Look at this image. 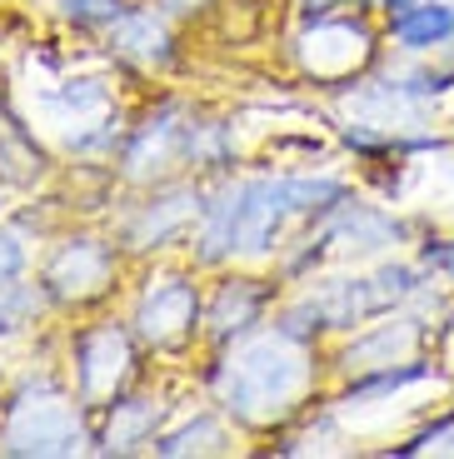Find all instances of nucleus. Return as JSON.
<instances>
[{
  "label": "nucleus",
  "mask_w": 454,
  "mask_h": 459,
  "mask_svg": "<svg viewBox=\"0 0 454 459\" xmlns=\"http://www.w3.org/2000/svg\"><path fill=\"white\" fill-rule=\"evenodd\" d=\"M25 260H31L25 255V235L21 230H0V290L25 275Z\"/></svg>",
  "instance_id": "22"
},
{
  "label": "nucleus",
  "mask_w": 454,
  "mask_h": 459,
  "mask_svg": "<svg viewBox=\"0 0 454 459\" xmlns=\"http://www.w3.org/2000/svg\"><path fill=\"white\" fill-rule=\"evenodd\" d=\"M110 50L140 65H165L170 60V30L155 11H120L110 21Z\"/></svg>",
  "instance_id": "16"
},
{
  "label": "nucleus",
  "mask_w": 454,
  "mask_h": 459,
  "mask_svg": "<svg viewBox=\"0 0 454 459\" xmlns=\"http://www.w3.org/2000/svg\"><path fill=\"white\" fill-rule=\"evenodd\" d=\"M180 155H190V126H180L175 110H165L160 120H150L135 135V145L126 150V170L135 175V180H145L150 170H165V165H175Z\"/></svg>",
  "instance_id": "15"
},
{
  "label": "nucleus",
  "mask_w": 454,
  "mask_h": 459,
  "mask_svg": "<svg viewBox=\"0 0 454 459\" xmlns=\"http://www.w3.org/2000/svg\"><path fill=\"white\" fill-rule=\"evenodd\" d=\"M155 425H160V400H120L110 410V420H105L100 445L110 455H130V449L155 439Z\"/></svg>",
  "instance_id": "17"
},
{
  "label": "nucleus",
  "mask_w": 454,
  "mask_h": 459,
  "mask_svg": "<svg viewBox=\"0 0 454 459\" xmlns=\"http://www.w3.org/2000/svg\"><path fill=\"white\" fill-rule=\"evenodd\" d=\"M220 404L235 414L240 425H275L310 390V350L300 334L280 330L270 334H245V340L220 359L215 369Z\"/></svg>",
  "instance_id": "1"
},
{
  "label": "nucleus",
  "mask_w": 454,
  "mask_h": 459,
  "mask_svg": "<svg viewBox=\"0 0 454 459\" xmlns=\"http://www.w3.org/2000/svg\"><path fill=\"white\" fill-rule=\"evenodd\" d=\"M399 240V220L385 215L375 205H335L319 230V245L315 250H329V255H370V250H385V245Z\"/></svg>",
  "instance_id": "11"
},
{
  "label": "nucleus",
  "mask_w": 454,
  "mask_h": 459,
  "mask_svg": "<svg viewBox=\"0 0 454 459\" xmlns=\"http://www.w3.org/2000/svg\"><path fill=\"white\" fill-rule=\"evenodd\" d=\"M265 299H270V290L260 280H225L215 290V299H210V310H205V325H210L215 340H240V334H250V325L260 320Z\"/></svg>",
  "instance_id": "14"
},
{
  "label": "nucleus",
  "mask_w": 454,
  "mask_h": 459,
  "mask_svg": "<svg viewBox=\"0 0 454 459\" xmlns=\"http://www.w3.org/2000/svg\"><path fill=\"white\" fill-rule=\"evenodd\" d=\"M0 449L5 455H85V429H80L70 394H60L50 379H31L5 410Z\"/></svg>",
  "instance_id": "4"
},
{
  "label": "nucleus",
  "mask_w": 454,
  "mask_h": 459,
  "mask_svg": "<svg viewBox=\"0 0 454 459\" xmlns=\"http://www.w3.org/2000/svg\"><path fill=\"white\" fill-rule=\"evenodd\" d=\"M200 325V295L185 275H155L135 305V334L155 350L185 344Z\"/></svg>",
  "instance_id": "7"
},
{
  "label": "nucleus",
  "mask_w": 454,
  "mask_h": 459,
  "mask_svg": "<svg viewBox=\"0 0 454 459\" xmlns=\"http://www.w3.org/2000/svg\"><path fill=\"white\" fill-rule=\"evenodd\" d=\"M40 126L65 135L70 145H105L110 140V95L100 81H60L35 95Z\"/></svg>",
  "instance_id": "6"
},
{
  "label": "nucleus",
  "mask_w": 454,
  "mask_h": 459,
  "mask_svg": "<svg viewBox=\"0 0 454 459\" xmlns=\"http://www.w3.org/2000/svg\"><path fill=\"white\" fill-rule=\"evenodd\" d=\"M115 280V255L105 240H65L56 255L46 260V295L65 299V305H80V299H95L105 295Z\"/></svg>",
  "instance_id": "9"
},
{
  "label": "nucleus",
  "mask_w": 454,
  "mask_h": 459,
  "mask_svg": "<svg viewBox=\"0 0 454 459\" xmlns=\"http://www.w3.org/2000/svg\"><path fill=\"white\" fill-rule=\"evenodd\" d=\"M389 35H395V46L409 50V56L450 46L454 40V5L450 0H415V5L389 15Z\"/></svg>",
  "instance_id": "13"
},
{
  "label": "nucleus",
  "mask_w": 454,
  "mask_h": 459,
  "mask_svg": "<svg viewBox=\"0 0 454 459\" xmlns=\"http://www.w3.org/2000/svg\"><path fill=\"white\" fill-rule=\"evenodd\" d=\"M399 455H454V410L444 420H434L424 435H415L409 445H399Z\"/></svg>",
  "instance_id": "21"
},
{
  "label": "nucleus",
  "mask_w": 454,
  "mask_h": 459,
  "mask_svg": "<svg viewBox=\"0 0 454 459\" xmlns=\"http://www.w3.org/2000/svg\"><path fill=\"white\" fill-rule=\"evenodd\" d=\"M385 5H389V15H395V11H405V5H415V0H385Z\"/></svg>",
  "instance_id": "26"
},
{
  "label": "nucleus",
  "mask_w": 454,
  "mask_h": 459,
  "mask_svg": "<svg viewBox=\"0 0 454 459\" xmlns=\"http://www.w3.org/2000/svg\"><path fill=\"white\" fill-rule=\"evenodd\" d=\"M56 5L70 15V21H85V25H95V21H115V15L126 11L120 0H56Z\"/></svg>",
  "instance_id": "23"
},
{
  "label": "nucleus",
  "mask_w": 454,
  "mask_h": 459,
  "mask_svg": "<svg viewBox=\"0 0 454 459\" xmlns=\"http://www.w3.org/2000/svg\"><path fill=\"white\" fill-rule=\"evenodd\" d=\"M295 56L305 65V75L315 81H350L370 65L375 56V30L364 21H350V15H325L319 11L315 21L300 30Z\"/></svg>",
  "instance_id": "5"
},
{
  "label": "nucleus",
  "mask_w": 454,
  "mask_h": 459,
  "mask_svg": "<svg viewBox=\"0 0 454 459\" xmlns=\"http://www.w3.org/2000/svg\"><path fill=\"white\" fill-rule=\"evenodd\" d=\"M40 310V295L25 285H5L0 290V340H11V334H21L25 325H31V315Z\"/></svg>",
  "instance_id": "20"
},
{
  "label": "nucleus",
  "mask_w": 454,
  "mask_h": 459,
  "mask_svg": "<svg viewBox=\"0 0 454 459\" xmlns=\"http://www.w3.org/2000/svg\"><path fill=\"white\" fill-rule=\"evenodd\" d=\"M0 170L11 175L15 185L40 175V150H35V140L25 135V130H11V135L0 140Z\"/></svg>",
  "instance_id": "19"
},
{
  "label": "nucleus",
  "mask_w": 454,
  "mask_h": 459,
  "mask_svg": "<svg viewBox=\"0 0 454 459\" xmlns=\"http://www.w3.org/2000/svg\"><path fill=\"white\" fill-rule=\"evenodd\" d=\"M135 365V350H130V334L120 325H95L75 340V394L80 404H100L110 400L120 385L130 379Z\"/></svg>",
  "instance_id": "8"
},
{
  "label": "nucleus",
  "mask_w": 454,
  "mask_h": 459,
  "mask_svg": "<svg viewBox=\"0 0 454 459\" xmlns=\"http://www.w3.org/2000/svg\"><path fill=\"white\" fill-rule=\"evenodd\" d=\"M205 205H200V190H190V185H180V190H170V195L150 200V205H140V215L126 225V245L130 250H155V245L175 240L190 220H200Z\"/></svg>",
  "instance_id": "12"
},
{
  "label": "nucleus",
  "mask_w": 454,
  "mask_h": 459,
  "mask_svg": "<svg viewBox=\"0 0 454 459\" xmlns=\"http://www.w3.org/2000/svg\"><path fill=\"white\" fill-rule=\"evenodd\" d=\"M424 270H440V275L454 280V240H440L424 250Z\"/></svg>",
  "instance_id": "24"
},
{
  "label": "nucleus",
  "mask_w": 454,
  "mask_h": 459,
  "mask_svg": "<svg viewBox=\"0 0 454 459\" xmlns=\"http://www.w3.org/2000/svg\"><path fill=\"white\" fill-rule=\"evenodd\" d=\"M165 11H195V5H205V0H160Z\"/></svg>",
  "instance_id": "25"
},
{
  "label": "nucleus",
  "mask_w": 454,
  "mask_h": 459,
  "mask_svg": "<svg viewBox=\"0 0 454 459\" xmlns=\"http://www.w3.org/2000/svg\"><path fill=\"white\" fill-rule=\"evenodd\" d=\"M415 350H420V320L395 315V320L375 325V330L354 334V340L345 344V355H340V369L345 375H375V369L409 365Z\"/></svg>",
  "instance_id": "10"
},
{
  "label": "nucleus",
  "mask_w": 454,
  "mask_h": 459,
  "mask_svg": "<svg viewBox=\"0 0 454 459\" xmlns=\"http://www.w3.org/2000/svg\"><path fill=\"white\" fill-rule=\"evenodd\" d=\"M345 200V180L335 175H265L240 180V250L265 255L284 235L290 220L325 215Z\"/></svg>",
  "instance_id": "2"
},
{
  "label": "nucleus",
  "mask_w": 454,
  "mask_h": 459,
  "mask_svg": "<svg viewBox=\"0 0 454 459\" xmlns=\"http://www.w3.org/2000/svg\"><path fill=\"white\" fill-rule=\"evenodd\" d=\"M230 449V429L220 425L215 414H200V420H190L185 429H170V435L155 439V455H225Z\"/></svg>",
  "instance_id": "18"
},
{
  "label": "nucleus",
  "mask_w": 454,
  "mask_h": 459,
  "mask_svg": "<svg viewBox=\"0 0 454 459\" xmlns=\"http://www.w3.org/2000/svg\"><path fill=\"white\" fill-rule=\"evenodd\" d=\"M420 295V270L415 264H380L375 275H354V280H329V285L310 290L295 310L280 315V330L295 334L300 320H310V330H354L370 315H385L395 305ZM305 330V334H310Z\"/></svg>",
  "instance_id": "3"
}]
</instances>
